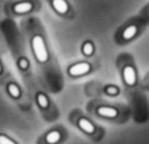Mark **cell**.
Masks as SVG:
<instances>
[{
  "label": "cell",
  "instance_id": "ba28073f",
  "mask_svg": "<svg viewBox=\"0 0 149 144\" xmlns=\"http://www.w3.org/2000/svg\"><path fill=\"white\" fill-rule=\"evenodd\" d=\"M136 34V26H129V27H127L125 30H123V33H122V37L125 38V39H129V38H132L134 35Z\"/></svg>",
  "mask_w": 149,
  "mask_h": 144
},
{
  "label": "cell",
  "instance_id": "5bb4252c",
  "mask_svg": "<svg viewBox=\"0 0 149 144\" xmlns=\"http://www.w3.org/2000/svg\"><path fill=\"white\" fill-rule=\"evenodd\" d=\"M106 93H108L109 95H115L118 93V88L114 87V86H109L106 88Z\"/></svg>",
  "mask_w": 149,
  "mask_h": 144
},
{
  "label": "cell",
  "instance_id": "7c38bea8",
  "mask_svg": "<svg viewBox=\"0 0 149 144\" xmlns=\"http://www.w3.org/2000/svg\"><path fill=\"white\" fill-rule=\"evenodd\" d=\"M83 52H84L86 56H90V55L93 52V45H92V43L86 42V43L83 45Z\"/></svg>",
  "mask_w": 149,
  "mask_h": 144
},
{
  "label": "cell",
  "instance_id": "277c9868",
  "mask_svg": "<svg viewBox=\"0 0 149 144\" xmlns=\"http://www.w3.org/2000/svg\"><path fill=\"white\" fill-rule=\"evenodd\" d=\"M98 114L104 117H115L118 115V110L114 108H111V107H99Z\"/></svg>",
  "mask_w": 149,
  "mask_h": 144
},
{
  "label": "cell",
  "instance_id": "52a82bcc",
  "mask_svg": "<svg viewBox=\"0 0 149 144\" xmlns=\"http://www.w3.org/2000/svg\"><path fill=\"white\" fill-rule=\"evenodd\" d=\"M78 124H79V127H80L85 132L92 134V132L94 131V127H93V124H92L88 120H86V118H79Z\"/></svg>",
  "mask_w": 149,
  "mask_h": 144
},
{
  "label": "cell",
  "instance_id": "9c48e42d",
  "mask_svg": "<svg viewBox=\"0 0 149 144\" xmlns=\"http://www.w3.org/2000/svg\"><path fill=\"white\" fill-rule=\"evenodd\" d=\"M61 138V135H59V132L58 131H56V130H54V131H50L48 135H47V137H45V141L48 142V143H56V142H58V139Z\"/></svg>",
  "mask_w": 149,
  "mask_h": 144
},
{
  "label": "cell",
  "instance_id": "9a60e30c",
  "mask_svg": "<svg viewBox=\"0 0 149 144\" xmlns=\"http://www.w3.org/2000/svg\"><path fill=\"white\" fill-rule=\"evenodd\" d=\"M19 66H20L21 69H27V67H28V62H27V59L21 58V59L19 60Z\"/></svg>",
  "mask_w": 149,
  "mask_h": 144
},
{
  "label": "cell",
  "instance_id": "4fadbf2b",
  "mask_svg": "<svg viewBox=\"0 0 149 144\" xmlns=\"http://www.w3.org/2000/svg\"><path fill=\"white\" fill-rule=\"evenodd\" d=\"M14 141H12L10 138L3 136V135H0V144H13Z\"/></svg>",
  "mask_w": 149,
  "mask_h": 144
},
{
  "label": "cell",
  "instance_id": "7a4b0ae2",
  "mask_svg": "<svg viewBox=\"0 0 149 144\" xmlns=\"http://www.w3.org/2000/svg\"><path fill=\"white\" fill-rule=\"evenodd\" d=\"M88 71H90V64L87 63H78V64L72 65L69 69V73L71 75H81Z\"/></svg>",
  "mask_w": 149,
  "mask_h": 144
},
{
  "label": "cell",
  "instance_id": "8fae6325",
  "mask_svg": "<svg viewBox=\"0 0 149 144\" xmlns=\"http://www.w3.org/2000/svg\"><path fill=\"white\" fill-rule=\"evenodd\" d=\"M37 103H38V106L41 107V108H47L48 107V99H47V96L44 95V94H38L37 95Z\"/></svg>",
  "mask_w": 149,
  "mask_h": 144
},
{
  "label": "cell",
  "instance_id": "2e32d148",
  "mask_svg": "<svg viewBox=\"0 0 149 144\" xmlns=\"http://www.w3.org/2000/svg\"><path fill=\"white\" fill-rule=\"evenodd\" d=\"M0 72H1V65H0Z\"/></svg>",
  "mask_w": 149,
  "mask_h": 144
},
{
  "label": "cell",
  "instance_id": "5b68a950",
  "mask_svg": "<svg viewBox=\"0 0 149 144\" xmlns=\"http://www.w3.org/2000/svg\"><path fill=\"white\" fill-rule=\"evenodd\" d=\"M31 8H33V5L30 2H20L14 6V12L17 14H23V13H28Z\"/></svg>",
  "mask_w": 149,
  "mask_h": 144
},
{
  "label": "cell",
  "instance_id": "6da1fadb",
  "mask_svg": "<svg viewBox=\"0 0 149 144\" xmlns=\"http://www.w3.org/2000/svg\"><path fill=\"white\" fill-rule=\"evenodd\" d=\"M33 49H34L35 56H36L38 62H41V63L47 62V59H48V51L45 49L43 38L41 36H35L33 38Z\"/></svg>",
  "mask_w": 149,
  "mask_h": 144
},
{
  "label": "cell",
  "instance_id": "8992f818",
  "mask_svg": "<svg viewBox=\"0 0 149 144\" xmlns=\"http://www.w3.org/2000/svg\"><path fill=\"white\" fill-rule=\"evenodd\" d=\"M52 6L54 8L61 13V14H64L68 12V3L65 2V0H52Z\"/></svg>",
  "mask_w": 149,
  "mask_h": 144
},
{
  "label": "cell",
  "instance_id": "3957f363",
  "mask_svg": "<svg viewBox=\"0 0 149 144\" xmlns=\"http://www.w3.org/2000/svg\"><path fill=\"white\" fill-rule=\"evenodd\" d=\"M123 79H125L126 84H128L129 86H132V85L135 84L136 77H135V72H134L133 67L126 66V67L123 69Z\"/></svg>",
  "mask_w": 149,
  "mask_h": 144
},
{
  "label": "cell",
  "instance_id": "30bf717a",
  "mask_svg": "<svg viewBox=\"0 0 149 144\" xmlns=\"http://www.w3.org/2000/svg\"><path fill=\"white\" fill-rule=\"evenodd\" d=\"M7 88H8V93H9L13 98H19V96H20V89H19V87H17L16 85L9 84Z\"/></svg>",
  "mask_w": 149,
  "mask_h": 144
}]
</instances>
